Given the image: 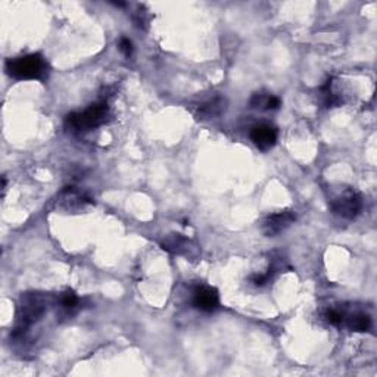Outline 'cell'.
Wrapping results in <instances>:
<instances>
[{
	"label": "cell",
	"mask_w": 377,
	"mask_h": 377,
	"mask_svg": "<svg viewBox=\"0 0 377 377\" xmlns=\"http://www.w3.org/2000/svg\"><path fill=\"white\" fill-rule=\"evenodd\" d=\"M80 303L81 301L74 290H65L58 297V310L61 312V316L64 317L74 316L80 308Z\"/></svg>",
	"instance_id": "cell-10"
},
{
	"label": "cell",
	"mask_w": 377,
	"mask_h": 377,
	"mask_svg": "<svg viewBox=\"0 0 377 377\" xmlns=\"http://www.w3.org/2000/svg\"><path fill=\"white\" fill-rule=\"evenodd\" d=\"M224 109H226V99L217 96L211 100L202 103L201 107H199L197 117H199V120H209V118H214V117H218V115H222Z\"/></svg>",
	"instance_id": "cell-11"
},
{
	"label": "cell",
	"mask_w": 377,
	"mask_h": 377,
	"mask_svg": "<svg viewBox=\"0 0 377 377\" xmlns=\"http://www.w3.org/2000/svg\"><path fill=\"white\" fill-rule=\"evenodd\" d=\"M111 118V109L108 102H99L91 105L83 112H72L65 118V129L72 133H86L107 124Z\"/></svg>",
	"instance_id": "cell-2"
},
{
	"label": "cell",
	"mask_w": 377,
	"mask_h": 377,
	"mask_svg": "<svg viewBox=\"0 0 377 377\" xmlns=\"http://www.w3.org/2000/svg\"><path fill=\"white\" fill-rule=\"evenodd\" d=\"M47 310V299L40 293H25L18 307V323L12 332L14 339H23L33 324L43 319Z\"/></svg>",
	"instance_id": "cell-1"
},
{
	"label": "cell",
	"mask_w": 377,
	"mask_h": 377,
	"mask_svg": "<svg viewBox=\"0 0 377 377\" xmlns=\"http://www.w3.org/2000/svg\"><path fill=\"white\" fill-rule=\"evenodd\" d=\"M58 204L59 208L68 213H78L91 204V199L76 191L74 187H65L58 196Z\"/></svg>",
	"instance_id": "cell-8"
},
{
	"label": "cell",
	"mask_w": 377,
	"mask_h": 377,
	"mask_svg": "<svg viewBox=\"0 0 377 377\" xmlns=\"http://www.w3.org/2000/svg\"><path fill=\"white\" fill-rule=\"evenodd\" d=\"M162 249L173 255H182L187 258H196L199 255L197 246L188 237L183 235H170L166 236L161 244Z\"/></svg>",
	"instance_id": "cell-6"
},
{
	"label": "cell",
	"mask_w": 377,
	"mask_h": 377,
	"mask_svg": "<svg viewBox=\"0 0 377 377\" xmlns=\"http://www.w3.org/2000/svg\"><path fill=\"white\" fill-rule=\"evenodd\" d=\"M118 46H120V50L122 52V54H124L125 56H127V58L131 56V54H133V43H131V40L122 37V39L120 40V45H118Z\"/></svg>",
	"instance_id": "cell-15"
},
{
	"label": "cell",
	"mask_w": 377,
	"mask_h": 377,
	"mask_svg": "<svg viewBox=\"0 0 377 377\" xmlns=\"http://www.w3.org/2000/svg\"><path fill=\"white\" fill-rule=\"evenodd\" d=\"M250 140L259 151H270L277 142V130L268 124H259L250 130Z\"/></svg>",
	"instance_id": "cell-9"
},
{
	"label": "cell",
	"mask_w": 377,
	"mask_h": 377,
	"mask_svg": "<svg viewBox=\"0 0 377 377\" xmlns=\"http://www.w3.org/2000/svg\"><path fill=\"white\" fill-rule=\"evenodd\" d=\"M343 323L347 324L349 330L358 332V333L369 332L371 327V319L364 312H355V314H351V316H345Z\"/></svg>",
	"instance_id": "cell-12"
},
{
	"label": "cell",
	"mask_w": 377,
	"mask_h": 377,
	"mask_svg": "<svg viewBox=\"0 0 377 377\" xmlns=\"http://www.w3.org/2000/svg\"><path fill=\"white\" fill-rule=\"evenodd\" d=\"M280 105H281L280 99L273 96V94L257 93L255 96L250 99V107L267 109V111H276V109L280 108Z\"/></svg>",
	"instance_id": "cell-13"
},
{
	"label": "cell",
	"mask_w": 377,
	"mask_h": 377,
	"mask_svg": "<svg viewBox=\"0 0 377 377\" xmlns=\"http://www.w3.org/2000/svg\"><path fill=\"white\" fill-rule=\"evenodd\" d=\"M326 320L329 324H332V326H341L345 320V312L332 308L326 312Z\"/></svg>",
	"instance_id": "cell-14"
},
{
	"label": "cell",
	"mask_w": 377,
	"mask_h": 377,
	"mask_svg": "<svg viewBox=\"0 0 377 377\" xmlns=\"http://www.w3.org/2000/svg\"><path fill=\"white\" fill-rule=\"evenodd\" d=\"M297 222V214L293 211H280L268 215L263 222V232L267 237H274L285 232Z\"/></svg>",
	"instance_id": "cell-7"
},
{
	"label": "cell",
	"mask_w": 377,
	"mask_h": 377,
	"mask_svg": "<svg viewBox=\"0 0 377 377\" xmlns=\"http://www.w3.org/2000/svg\"><path fill=\"white\" fill-rule=\"evenodd\" d=\"M6 72L15 80H45L49 74L46 59L39 54L6 61Z\"/></svg>",
	"instance_id": "cell-3"
},
{
	"label": "cell",
	"mask_w": 377,
	"mask_h": 377,
	"mask_svg": "<svg viewBox=\"0 0 377 377\" xmlns=\"http://www.w3.org/2000/svg\"><path fill=\"white\" fill-rule=\"evenodd\" d=\"M193 307L202 312H214L219 308L218 290L213 286L199 285L195 288L192 295Z\"/></svg>",
	"instance_id": "cell-5"
},
{
	"label": "cell",
	"mask_w": 377,
	"mask_h": 377,
	"mask_svg": "<svg viewBox=\"0 0 377 377\" xmlns=\"http://www.w3.org/2000/svg\"><path fill=\"white\" fill-rule=\"evenodd\" d=\"M330 208L334 215L352 219L360 215L363 209V199L357 192L349 191L334 197L330 202Z\"/></svg>",
	"instance_id": "cell-4"
}]
</instances>
